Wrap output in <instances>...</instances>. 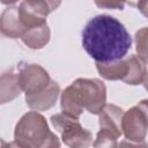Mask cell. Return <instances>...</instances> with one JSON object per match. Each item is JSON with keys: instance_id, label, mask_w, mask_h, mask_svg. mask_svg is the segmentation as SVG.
Masks as SVG:
<instances>
[{"instance_id": "cell-1", "label": "cell", "mask_w": 148, "mask_h": 148, "mask_svg": "<svg viewBox=\"0 0 148 148\" xmlns=\"http://www.w3.org/2000/svg\"><path fill=\"white\" fill-rule=\"evenodd\" d=\"M81 44L95 62H111L126 57L132 38L119 20L103 14L86 23L81 32Z\"/></svg>"}, {"instance_id": "cell-2", "label": "cell", "mask_w": 148, "mask_h": 148, "mask_svg": "<svg viewBox=\"0 0 148 148\" xmlns=\"http://www.w3.org/2000/svg\"><path fill=\"white\" fill-rule=\"evenodd\" d=\"M106 104V87L98 79H76L60 96L62 112L79 118L83 110L99 114Z\"/></svg>"}, {"instance_id": "cell-3", "label": "cell", "mask_w": 148, "mask_h": 148, "mask_svg": "<svg viewBox=\"0 0 148 148\" xmlns=\"http://www.w3.org/2000/svg\"><path fill=\"white\" fill-rule=\"evenodd\" d=\"M14 145L24 148H45L59 147L60 141L50 131L45 117L37 111H30L23 114L15 126Z\"/></svg>"}, {"instance_id": "cell-4", "label": "cell", "mask_w": 148, "mask_h": 148, "mask_svg": "<svg viewBox=\"0 0 148 148\" xmlns=\"http://www.w3.org/2000/svg\"><path fill=\"white\" fill-rule=\"evenodd\" d=\"M53 128L61 134V140L66 146L73 148H86L92 143V134L82 127L79 118L65 112L56 113L51 117Z\"/></svg>"}, {"instance_id": "cell-5", "label": "cell", "mask_w": 148, "mask_h": 148, "mask_svg": "<svg viewBox=\"0 0 148 148\" xmlns=\"http://www.w3.org/2000/svg\"><path fill=\"white\" fill-rule=\"evenodd\" d=\"M124 111L114 104H105L98 114L99 131L96 135L94 147H116L117 140L123 134L121 119Z\"/></svg>"}, {"instance_id": "cell-6", "label": "cell", "mask_w": 148, "mask_h": 148, "mask_svg": "<svg viewBox=\"0 0 148 148\" xmlns=\"http://www.w3.org/2000/svg\"><path fill=\"white\" fill-rule=\"evenodd\" d=\"M18 84L25 95H34L44 90L51 82L49 73L37 64H24L17 73Z\"/></svg>"}, {"instance_id": "cell-7", "label": "cell", "mask_w": 148, "mask_h": 148, "mask_svg": "<svg viewBox=\"0 0 148 148\" xmlns=\"http://www.w3.org/2000/svg\"><path fill=\"white\" fill-rule=\"evenodd\" d=\"M121 130L128 141H133L140 146H147L143 141L148 132V120L136 105L124 112Z\"/></svg>"}, {"instance_id": "cell-8", "label": "cell", "mask_w": 148, "mask_h": 148, "mask_svg": "<svg viewBox=\"0 0 148 148\" xmlns=\"http://www.w3.org/2000/svg\"><path fill=\"white\" fill-rule=\"evenodd\" d=\"M51 8L45 0H23L18 6V14L22 23L28 29L46 23Z\"/></svg>"}, {"instance_id": "cell-9", "label": "cell", "mask_w": 148, "mask_h": 148, "mask_svg": "<svg viewBox=\"0 0 148 148\" xmlns=\"http://www.w3.org/2000/svg\"><path fill=\"white\" fill-rule=\"evenodd\" d=\"M0 30L3 37L7 38H22L27 32V28L22 23L18 14V7H7L0 17Z\"/></svg>"}, {"instance_id": "cell-10", "label": "cell", "mask_w": 148, "mask_h": 148, "mask_svg": "<svg viewBox=\"0 0 148 148\" xmlns=\"http://www.w3.org/2000/svg\"><path fill=\"white\" fill-rule=\"evenodd\" d=\"M59 92H60L59 84L56 81L51 80V82L44 90L34 95H25V103L32 110L45 111L51 109L56 104Z\"/></svg>"}, {"instance_id": "cell-11", "label": "cell", "mask_w": 148, "mask_h": 148, "mask_svg": "<svg viewBox=\"0 0 148 148\" xmlns=\"http://www.w3.org/2000/svg\"><path fill=\"white\" fill-rule=\"evenodd\" d=\"M96 69L98 74L105 80L124 81L128 74L130 64L127 58H123L120 60H116L111 62H96Z\"/></svg>"}, {"instance_id": "cell-12", "label": "cell", "mask_w": 148, "mask_h": 148, "mask_svg": "<svg viewBox=\"0 0 148 148\" xmlns=\"http://www.w3.org/2000/svg\"><path fill=\"white\" fill-rule=\"evenodd\" d=\"M50 35V28L47 23H43L40 25H36L28 29L21 39L23 44H25L29 49L39 50L49 43Z\"/></svg>"}, {"instance_id": "cell-13", "label": "cell", "mask_w": 148, "mask_h": 148, "mask_svg": "<svg viewBox=\"0 0 148 148\" xmlns=\"http://www.w3.org/2000/svg\"><path fill=\"white\" fill-rule=\"evenodd\" d=\"M0 101L1 104L12 102L14 98L20 96L22 89L18 84L17 74L13 72H7L1 75V83H0Z\"/></svg>"}, {"instance_id": "cell-14", "label": "cell", "mask_w": 148, "mask_h": 148, "mask_svg": "<svg viewBox=\"0 0 148 148\" xmlns=\"http://www.w3.org/2000/svg\"><path fill=\"white\" fill-rule=\"evenodd\" d=\"M128 64H130V71L127 76L125 77L124 82L131 86H136L140 83H143L145 77L147 75V67H146V62L135 54H132L130 57H127Z\"/></svg>"}, {"instance_id": "cell-15", "label": "cell", "mask_w": 148, "mask_h": 148, "mask_svg": "<svg viewBox=\"0 0 148 148\" xmlns=\"http://www.w3.org/2000/svg\"><path fill=\"white\" fill-rule=\"evenodd\" d=\"M135 50L138 56L148 64V27L141 28L135 32Z\"/></svg>"}, {"instance_id": "cell-16", "label": "cell", "mask_w": 148, "mask_h": 148, "mask_svg": "<svg viewBox=\"0 0 148 148\" xmlns=\"http://www.w3.org/2000/svg\"><path fill=\"white\" fill-rule=\"evenodd\" d=\"M98 8L104 9H124L126 5L130 7H136L139 0H94Z\"/></svg>"}, {"instance_id": "cell-17", "label": "cell", "mask_w": 148, "mask_h": 148, "mask_svg": "<svg viewBox=\"0 0 148 148\" xmlns=\"http://www.w3.org/2000/svg\"><path fill=\"white\" fill-rule=\"evenodd\" d=\"M136 7H138L139 12H140L143 16H146V17L148 18V0H139Z\"/></svg>"}, {"instance_id": "cell-18", "label": "cell", "mask_w": 148, "mask_h": 148, "mask_svg": "<svg viewBox=\"0 0 148 148\" xmlns=\"http://www.w3.org/2000/svg\"><path fill=\"white\" fill-rule=\"evenodd\" d=\"M136 106L143 112V114L146 116V118L148 120V99H142L141 102H139L136 104Z\"/></svg>"}, {"instance_id": "cell-19", "label": "cell", "mask_w": 148, "mask_h": 148, "mask_svg": "<svg viewBox=\"0 0 148 148\" xmlns=\"http://www.w3.org/2000/svg\"><path fill=\"white\" fill-rule=\"evenodd\" d=\"M45 1L49 3L51 10H56V9H58V7L60 6L62 0H45Z\"/></svg>"}, {"instance_id": "cell-20", "label": "cell", "mask_w": 148, "mask_h": 148, "mask_svg": "<svg viewBox=\"0 0 148 148\" xmlns=\"http://www.w3.org/2000/svg\"><path fill=\"white\" fill-rule=\"evenodd\" d=\"M18 0H1V3H3V5H13V3H15V2H17Z\"/></svg>"}, {"instance_id": "cell-21", "label": "cell", "mask_w": 148, "mask_h": 148, "mask_svg": "<svg viewBox=\"0 0 148 148\" xmlns=\"http://www.w3.org/2000/svg\"><path fill=\"white\" fill-rule=\"evenodd\" d=\"M143 86H145L146 90L148 91V73H147V75H146V77H145V81H143Z\"/></svg>"}]
</instances>
